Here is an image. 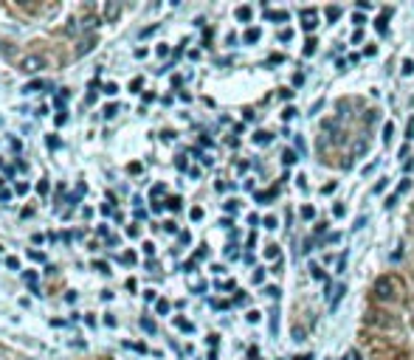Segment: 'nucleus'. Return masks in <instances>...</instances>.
I'll return each instance as SVG.
<instances>
[{
  "instance_id": "obj_1",
  "label": "nucleus",
  "mask_w": 414,
  "mask_h": 360,
  "mask_svg": "<svg viewBox=\"0 0 414 360\" xmlns=\"http://www.w3.org/2000/svg\"><path fill=\"white\" fill-rule=\"evenodd\" d=\"M375 293H378L380 301H395V299H400L403 284H400V279H395V276H380L378 284H375Z\"/></svg>"
},
{
  "instance_id": "obj_2",
  "label": "nucleus",
  "mask_w": 414,
  "mask_h": 360,
  "mask_svg": "<svg viewBox=\"0 0 414 360\" xmlns=\"http://www.w3.org/2000/svg\"><path fill=\"white\" fill-rule=\"evenodd\" d=\"M43 68H45V59L43 56H37V54L20 59V71H25V74H37V71H43Z\"/></svg>"
},
{
  "instance_id": "obj_3",
  "label": "nucleus",
  "mask_w": 414,
  "mask_h": 360,
  "mask_svg": "<svg viewBox=\"0 0 414 360\" xmlns=\"http://www.w3.org/2000/svg\"><path fill=\"white\" fill-rule=\"evenodd\" d=\"M316 12H313V9H305V12H302V28L305 31H313L316 28Z\"/></svg>"
},
{
  "instance_id": "obj_4",
  "label": "nucleus",
  "mask_w": 414,
  "mask_h": 360,
  "mask_svg": "<svg viewBox=\"0 0 414 360\" xmlns=\"http://www.w3.org/2000/svg\"><path fill=\"white\" fill-rule=\"evenodd\" d=\"M93 45H96V37H87V40H82V45L76 48V54H79V56L91 54V51H93Z\"/></svg>"
},
{
  "instance_id": "obj_5",
  "label": "nucleus",
  "mask_w": 414,
  "mask_h": 360,
  "mask_svg": "<svg viewBox=\"0 0 414 360\" xmlns=\"http://www.w3.org/2000/svg\"><path fill=\"white\" fill-rule=\"evenodd\" d=\"M45 87H51V85H48V82H43V79H40V82H28V85L23 87V93H37V90H45Z\"/></svg>"
},
{
  "instance_id": "obj_6",
  "label": "nucleus",
  "mask_w": 414,
  "mask_h": 360,
  "mask_svg": "<svg viewBox=\"0 0 414 360\" xmlns=\"http://www.w3.org/2000/svg\"><path fill=\"white\" fill-rule=\"evenodd\" d=\"M386 14H389V12H383L378 20H375V28H378V34H380V37H386V31H389V28H386Z\"/></svg>"
},
{
  "instance_id": "obj_7",
  "label": "nucleus",
  "mask_w": 414,
  "mask_h": 360,
  "mask_svg": "<svg viewBox=\"0 0 414 360\" xmlns=\"http://www.w3.org/2000/svg\"><path fill=\"white\" fill-rule=\"evenodd\" d=\"M259 37H262V31H259V28H248V31L243 34V40H245V43H256Z\"/></svg>"
},
{
  "instance_id": "obj_8",
  "label": "nucleus",
  "mask_w": 414,
  "mask_h": 360,
  "mask_svg": "<svg viewBox=\"0 0 414 360\" xmlns=\"http://www.w3.org/2000/svg\"><path fill=\"white\" fill-rule=\"evenodd\" d=\"M256 203H268V200H274L276 197V189H271V191H256Z\"/></svg>"
},
{
  "instance_id": "obj_9",
  "label": "nucleus",
  "mask_w": 414,
  "mask_h": 360,
  "mask_svg": "<svg viewBox=\"0 0 414 360\" xmlns=\"http://www.w3.org/2000/svg\"><path fill=\"white\" fill-rule=\"evenodd\" d=\"M271 138H274V135H271V133H265V129L254 133V141H256V144H271Z\"/></svg>"
},
{
  "instance_id": "obj_10",
  "label": "nucleus",
  "mask_w": 414,
  "mask_h": 360,
  "mask_svg": "<svg viewBox=\"0 0 414 360\" xmlns=\"http://www.w3.org/2000/svg\"><path fill=\"white\" fill-rule=\"evenodd\" d=\"M102 116L104 118H116L119 116V104H107V107L102 110Z\"/></svg>"
},
{
  "instance_id": "obj_11",
  "label": "nucleus",
  "mask_w": 414,
  "mask_h": 360,
  "mask_svg": "<svg viewBox=\"0 0 414 360\" xmlns=\"http://www.w3.org/2000/svg\"><path fill=\"white\" fill-rule=\"evenodd\" d=\"M265 17H268V20H276V23H285V20H287V12H265Z\"/></svg>"
},
{
  "instance_id": "obj_12",
  "label": "nucleus",
  "mask_w": 414,
  "mask_h": 360,
  "mask_svg": "<svg viewBox=\"0 0 414 360\" xmlns=\"http://www.w3.org/2000/svg\"><path fill=\"white\" fill-rule=\"evenodd\" d=\"M119 12H122V6H104V17L107 20H116Z\"/></svg>"
},
{
  "instance_id": "obj_13",
  "label": "nucleus",
  "mask_w": 414,
  "mask_h": 360,
  "mask_svg": "<svg viewBox=\"0 0 414 360\" xmlns=\"http://www.w3.org/2000/svg\"><path fill=\"white\" fill-rule=\"evenodd\" d=\"M141 330H144L146 335H155V323L150 321V318H141Z\"/></svg>"
},
{
  "instance_id": "obj_14",
  "label": "nucleus",
  "mask_w": 414,
  "mask_h": 360,
  "mask_svg": "<svg viewBox=\"0 0 414 360\" xmlns=\"http://www.w3.org/2000/svg\"><path fill=\"white\" fill-rule=\"evenodd\" d=\"M175 326H178V330H183V332H195V326H192L189 321H183V318H175Z\"/></svg>"
},
{
  "instance_id": "obj_15",
  "label": "nucleus",
  "mask_w": 414,
  "mask_h": 360,
  "mask_svg": "<svg viewBox=\"0 0 414 360\" xmlns=\"http://www.w3.org/2000/svg\"><path fill=\"white\" fill-rule=\"evenodd\" d=\"M181 197H169V200H166V208H169V211H181Z\"/></svg>"
},
{
  "instance_id": "obj_16",
  "label": "nucleus",
  "mask_w": 414,
  "mask_h": 360,
  "mask_svg": "<svg viewBox=\"0 0 414 360\" xmlns=\"http://www.w3.org/2000/svg\"><path fill=\"white\" fill-rule=\"evenodd\" d=\"M237 20H243V23H245V20H251V6H240L237 9Z\"/></svg>"
},
{
  "instance_id": "obj_17",
  "label": "nucleus",
  "mask_w": 414,
  "mask_h": 360,
  "mask_svg": "<svg viewBox=\"0 0 414 360\" xmlns=\"http://www.w3.org/2000/svg\"><path fill=\"white\" fill-rule=\"evenodd\" d=\"M344 293H347V287H338V290H335L333 301H330V307H333V310H335V307H338V301H341V296H344Z\"/></svg>"
},
{
  "instance_id": "obj_18",
  "label": "nucleus",
  "mask_w": 414,
  "mask_h": 360,
  "mask_svg": "<svg viewBox=\"0 0 414 360\" xmlns=\"http://www.w3.org/2000/svg\"><path fill=\"white\" fill-rule=\"evenodd\" d=\"M282 160H285V163H296V152H293V149H285V152H282Z\"/></svg>"
},
{
  "instance_id": "obj_19",
  "label": "nucleus",
  "mask_w": 414,
  "mask_h": 360,
  "mask_svg": "<svg viewBox=\"0 0 414 360\" xmlns=\"http://www.w3.org/2000/svg\"><path fill=\"white\" fill-rule=\"evenodd\" d=\"M316 40H307V43H305V56H313V54H316Z\"/></svg>"
},
{
  "instance_id": "obj_20",
  "label": "nucleus",
  "mask_w": 414,
  "mask_h": 360,
  "mask_svg": "<svg viewBox=\"0 0 414 360\" xmlns=\"http://www.w3.org/2000/svg\"><path fill=\"white\" fill-rule=\"evenodd\" d=\"M392 135H395V124H386V127H383V141H386V144H389V141H392Z\"/></svg>"
},
{
  "instance_id": "obj_21",
  "label": "nucleus",
  "mask_w": 414,
  "mask_h": 360,
  "mask_svg": "<svg viewBox=\"0 0 414 360\" xmlns=\"http://www.w3.org/2000/svg\"><path fill=\"white\" fill-rule=\"evenodd\" d=\"M102 90L107 93V96H116V93H119V85H116V82H107V85H104Z\"/></svg>"
},
{
  "instance_id": "obj_22",
  "label": "nucleus",
  "mask_w": 414,
  "mask_h": 360,
  "mask_svg": "<svg viewBox=\"0 0 414 360\" xmlns=\"http://www.w3.org/2000/svg\"><path fill=\"white\" fill-rule=\"evenodd\" d=\"M408 186H411V180H408V177H406V180H400V186H397V191H395V194H397V197H400V194H406V191H408Z\"/></svg>"
},
{
  "instance_id": "obj_23",
  "label": "nucleus",
  "mask_w": 414,
  "mask_h": 360,
  "mask_svg": "<svg viewBox=\"0 0 414 360\" xmlns=\"http://www.w3.org/2000/svg\"><path fill=\"white\" fill-rule=\"evenodd\" d=\"M155 310H158V315H166V312H169V301H164V299H161L158 304H155Z\"/></svg>"
},
{
  "instance_id": "obj_24",
  "label": "nucleus",
  "mask_w": 414,
  "mask_h": 360,
  "mask_svg": "<svg viewBox=\"0 0 414 360\" xmlns=\"http://www.w3.org/2000/svg\"><path fill=\"white\" fill-rule=\"evenodd\" d=\"M338 14H341V9H338V6H330L327 9V20H330V23H333V20H338Z\"/></svg>"
},
{
  "instance_id": "obj_25",
  "label": "nucleus",
  "mask_w": 414,
  "mask_h": 360,
  "mask_svg": "<svg viewBox=\"0 0 414 360\" xmlns=\"http://www.w3.org/2000/svg\"><path fill=\"white\" fill-rule=\"evenodd\" d=\"M48 191H51L48 180H40V183H37V194H48Z\"/></svg>"
},
{
  "instance_id": "obj_26",
  "label": "nucleus",
  "mask_w": 414,
  "mask_h": 360,
  "mask_svg": "<svg viewBox=\"0 0 414 360\" xmlns=\"http://www.w3.org/2000/svg\"><path fill=\"white\" fill-rule=\"evenodd\" d=\"M296 149H299V155H307V144L302 141V135H296Z\"/></svg>"
},
{
  "instance_id": "obj_27",
  "label": "nucleus",
  "mask_w": 414,
  "mask_h": 360,
  "mask_svg": "<svg viewBox=\"0 0 414 360\" xmlns=\"http://www.w3.org/2000/svg\"><path fill=\"white\" fill-rule=\"evenodd\" d=\"M302 217H305V220H313V217H316V208H313V206H305V208H302Z\"/></svg>"
},
{
  "instance_id": "obj_28",
  "label": "nucleus",
  "mask_w": 414,
  "mask_h": 360,
  "mask_svg": "<svg viewBox=\"0 0 414 360\" xmlns=\"http://www.w3.org/2000/svg\"><path fill=\"white\" fill-rule=\"evenodd\" d=\"M141 85H144V79H141V76H135V79L130 82V90H133V93H138V90H141Z\"/></svg>"
},
{
  "instance_id": "obj_29",
  "label": "nucleus",
  "mask_w": 414,
  "mask_h": 360,
  "mask_svg": "<svg viewBox=\"0 0 414 360\" xmlns=\"http://www.w3.org/2000/svg\"><path fill=\"white\" fill-rule=\"evenodd\" d=\"M54 121H56V127H62V124L68 121V110H60V113H56V118H54Z\"/></svg>"
},
{
  "instance_id": "obj_30",
  "label": "nucleus",
  "mask_w": 414,
  "mask_h": 360,
  "mask_svg": "<svg viewBox=\"0 0 414 360\" xmlns=\"http://www.w3.org/2000/svg\"><path fill=\"white\" fill-rule=\"evenodd\" d=\"M178 242H181V245H189V242H192L189 231H181V234H178Z\"/></svg>"
},
{
  "instance_id": "obj_31",
  "label": "nucleus",
  "mask_w": 414,
  "mask_h": 360,
  "mask_svg": "<svg viewBox=\"0 0 414 360\" xmlns=\"http://www.w3.org/2000/svg\"><path fill=\"white\" fill-rule=\"evenodd\" d=\"M403 74H414V59H406V62H403Z\"/></svg>"
},
{
  "instance_id": "obj_32",
  "label": "nucleus",
  "mask_w": 414,
  "mask_h": 360,
  "mask_svg": "<svg viewBox=\"0 0 414 360\" xmlns=\"http://www.w3.org/2000/svg\"><path fill=\"white\" fill-rule=\"evenodd\" d=\"M189 217H192L195 222H197V220H203V208H197V206H195V208L189 211Z\"/></svg>"
},
{
  "instance_id": "obj_33",
  "label": "nucleus",
  "mask_w": 414,
  "mask_h": 360,
  "mask_svg": "<svg viewBox=\"0 0 414 360\" xmlns=\"http://www.w3.org/2000/svg\"><path fill=\"white\" fill-rule=\"evenodd\" d=\"M119 262H124V265H133V262H135V253H122V256H119Z\"/></svg>"
},
{
  "instance_id": "obj_34",
  "label": "nucleus",
  "mask_w": 414,
  "mask_h": 360,
  "mask_svg": "<svg viewBox=\"0 0 414 360\" xmlns=\"http://www.w3.org/2000/svg\"><path fill=\"white\" fill-rule=\"evenodd\" d=\"M28 256L34 259V262H45V253H40V250H28Z\"/></svg>"
},
{
  "instance_id": "obj_35",
  "label": "nucleus",
  "mask_w": 414,
  "mask_h": 360,
  "mask_svg": "<svg viewBox=\"0 0 414 360\" xmlns=\"http://www.w3.org/2000/svg\"><path fill=\"white\" fill-rule=\"evenodd\" d=\"M23 279H25V281H28V284H31V287H34V284H37V273H34V270H28V273H23Z\"/></svg>"
},
{
  "instance_id": "obj_36",
  "label": "nucleus",
  "mask_w": 414,
  "mask_h": 360,
  "mask_svg": "<svg viewBox=\"0 0 414 360\" xmlns=\"http://www.w3.org/2000/svg\"><path fill=\"white\" fill-rule=\"evenodd\" d=\"M265 256H268V259L279 256V248H276V245H271V248H265Z\"/></svg>"
},
{
  "instance_id": "obj_37",
  "label": "nucleus",
  "mask_w": 414,
  "mask_h": 360,
  "mask_svg": "<svg viewBox=\"0 0 414 360\" xmlns=\"http://www.w3.org/2000/svg\"><path fill=\"white\" fill-rule=\"evenodd\" d=\"M6 268H12V270H20V262H17V256H9V259H6Z\"/></svg>"
},
{
  "instance_id": "obj_38",
  "label": "nucleus",
  "mask_w": 414,
  "mask_h": 360,
  "mask_svg": "<svg viewBox=\"0 0 414 360\" xmlns=\"http://www.w3.org/2000/svg\"><path fill=\"white\" fill-rule=\"evenodd\" d=\"M310 273H313V279H324V273H321L318 265H310Z\"/></svg>"
},
{
  "instance_id": "obj_39",
  "label": "nucleus",
  "mask_w": 414,
  "mask_h": 360,
  "mask_svg": "<svg viewBox=\"0 0 414 360\" xmlns=\"http://www.w3.org/2000/svg\"><path fill=\"white\" fill-rule=\"evenodd\" d=\"M265 281V270H254V284H262Z\"/></svg>"
},
{
  "instance_id": "obj_40",
  "label": "nucleus",
  "mask_w": 414,
  "mask_h": 360,
  "mask_svg": "<svg viewBox=\"0 0 414 360\" xmlns=\"http://www.w3.org/2000/svg\"><path fill=\"white\" fill-rule=\"evenodd\" d=\"M290 37H293V31H290V28L279 31V40H282V43H287V40H290Z\"/></svg>"
},
{
  "instance_id": "obj_41",
  "label": "nucleus",
  "mask_w": 414,
  "mask_h": 360,
  "mask_svg": "<svg viewBox=\"0 0 414 360\" xmlns=\"http://www.w3.org/2000/svg\"><path fill=\"white\" fill-rule=\"evenodd\" d=\"M206 256H209V250H206V248H200V250H197V253H195L192 259H195V262H200V259H206Z\"/></svg>"
},
{
  "instance_id": "obj_42",
  "label": "nucleus",
  "mask_w": 414,
  "mask_h": 360,
  "mask_svg": "<svg viewBox=\"0 0 414 360\" xmlns=\"http://www.w3.org/2000/svg\"><path fill=\"white\" fill-rule=\"evenodd\" d=\"M262 225H265V228H276V217H265V220H262Z\"/></svg>"
},
{
  "instance_id": "obj_43",
  "label": "nucleus",
  "mask_w": 414,
  "mask_h": 360,
  "mask_svg": "<svg viewBox=\"0 0 414 360\" xmlns=\"http://www.w3.org/2000/svg\"><path fill=\"white\" fill-rule=\"evenodd\" d=\"M93 270H99V273H107V265H104V262H99V259H96V262H93Z\"/></svg>"
},
{
  "instance_id": "obj_44",
  "label": "nucleus",
  "mask_w": 414,
  "mask_h": 360,
  "mask_svg": "<svg viewBox=\"0 0 414 360\" xmlns=\"http://www.w3.org/2000/svg\"><path fill=\"white\" fill-rule=\"evenodd\" d=\"M225 256H228V259H237V248H234V245H228V248H225Z\"/></svg>"
},
{
  "instance_id": "obj_45",
  "label": "nucleus",
  "mask_w": 414,
  "mask_h": 360,
  "mask_svg": "<svg viewBox=\"0 0 414 360\" xmlns=\"http://www.w3.org/2000/svg\"><path fill=\"white\" fill-rule=\"evenodd\" d=\"M265 296H271V299H279V287H268V290H265Z\"/></svg>"
},
{
  "instance_id": "obj_46",
  "label": "nucleus",
  "mask_w": 414,
  "mask_h": 360,
  "mask_svg": "<svg viewBox=\"0 0 414 360\" xmlns=\"http://www.w3.org/2000/svg\"><path fill=\"white\" fill-rule=\"evenodd\" d=\"M195 268H197V262H195V259H189V262L183 265V270H186V273H192V270H195Z\"/></svg>"
},
{
  "instance_id": "obj_47",
  "label": "nucleus",
  "mask_w": 414,
  "mask_h": 360,
  "mask_svg": "<svg viewBox=\"0 0 414 360\" xmlns=\"http://www.w3.org/2000/svg\"><path fill=\"white\" fill-rule=\"evenodd\" d=\"M48 149H60V138H54V135H51V138H48Z\"/></svg>"
},
{
  "instance_id": "obj_48",
  "label": "nucleus",
  "mask_w": 414,
  "mask_h": 360,
  "mask_svg": "<svg viewBox=\"0 0 414 360\" xmlns=\"http://www.w3.org/2000/svg\"><path fill=\"white\" fill-rule=\"evenodd\" d=\"M164 231H166V234H175L178 225H175V222H164Z\"/></svg>"
},
{
  "instance_id": "obj_49",
  "label": "nucleus",
  "mask_w": 414,
  "mask_h": 360,
  "mask_svg": "<svg viewBox=\"0 0 414 360\" xmlns=\"http://www.w3.org/2000/svg\"><path fill=\"white\" fill-rule=\"evenodd\" d=\"M127 237L135 239V237H138V228H135V225H127Z\"/></svg>"
},
{
  "instance_id": "obj_50",
  "label": "nucleus",
  "mask_w": 414,
  "mask_h": 360,
  "mask_svg": "<svg viewBox=\"0 0 414 360\" xmlns=\"http://www.w3.org/2000/svg\"><path fill=\"white\" fill-rule=\"evenodd\" d=\"M259 318H262V315H259L256 310H254V312H248V321H251V323H259Z\"/></svg>"
},
{
  "instance_id": "obj_51",
  "label": "nucleus",
  "mask_w": 414,
  "mask_h": 360,
  "mask_svg": "<svg viewBox=\"0 0 414 360\" xmlns=\"http://www.w3.org/2000/svg\"><path fill=\"white\" fill-rule=\"evenodd\" d=\"M225 211H237V200H228V203H225Z\"/></svg>"
},
{
  "instance_id": "obj_52",
  "label": "nucleus",
  "mask_w": 414,
  "mask_h": 360,
  "mask_svg": "<svg viewBox=\"0 0 414 360\" xmlns=\"http://www.w3.org/2000/svg\"><path fill=\"white\" fill-rule=\"evenodd\" d=\"M333 214H335V217H341V214H344V206H341V203H335V206H333Z\"/></svg>"
},
{
  "instance_id": "obj_53",
  "label": "nucleus",
  "mask_w": 414,
  "mask_h": 360,
  "mask_svg": "<svg viewBox=\"0 0 414 360\" xmlns=\"http://www.w3.org/2000/svg\"><path fill=\"white\" fill-rule=\"evenodd\" d=\"M96 231H99V237H110V228L107 225H99Z\"/></svg>"
},
{
  "instance_id": "obj_54",
  "label": "nucleus",
  "mask_w": 414,
  "mask_h": 360,
  "mask_svg": "<svg viewBox=\"0 0 414 360\" xmlns=\"http://www.w3.org/2000/svg\"><path fill=\"white\" fill-rule=\"evenodd\" d=\"M102 214H104V217H110V214H113V206H110V203H104V206H102Z\"/></svg>"
},
{
  "instance_id": "obj_55",
  "label": "nucleus",
  "mask_w": 414,
  "mask_h": 360,
  "mask_svg": "<svg viewBox=\"0 0 414 360\" xmlns=\"http://www.w3.org/2000/svg\"><path fill=\"white\" fill-rule=\"evenodd\" d=\"M144 253H146V256H153V253H155V248H153V242H146V245H144Z\"/></svg>"
},
{
  "instance_id": "obj_56",
  "label": "nucleus",
  "mask_w": 414,
  "mask_h": 360,
  "mask_svg": "<svg viewBox=\"0 0 414 360\" xmlns=\"http://www.w3.org/2000/svg\"><path fill=\"white\" fill-rule=\"evenodd\" d=\"M0 200H3V203H9V200H12V191H6V189H3V191H0Z\"/></svg>"
},
{
  "instance_id": "obj_57",
  "label": "nucleus",
  "mask_w": 414,
  "mask_h": 360,
  "mask_svg": "<svg viewBox=\"0 0 414 360\" xmlns=\"http://www.w3.org/2000/svg\"><path fill=\"white\" fill-rule=\"evenodd\" d=\"M344 268H347V253H344V256L338 259V270H341V273H344Z\"/></svg>"
},
{
  "instance_id": "obj_58",
  "label": "nucleus",
  "mask_w": 414,
  "mask_h": 360,
  "mask_svg": "<svg viewBox=\"0 0 414 360\" xmlns=\"http://www.w3.org/2000/svg\"><path fill=\"white\" fill-rule=\"evenodd\" d=\"M169 54V45H158V56H166Z\"/></svg>"
},
{
  "instance_id": "obj_59",
  "label": "nucleus",
  "mask_w": 414,
  "mask_h": 360,
  "mask_svg": "<svg viewBox=\"0 0 414 360\" xmlns=\"http://www.w3.org/2000/svg\"><path fill=\"white\" fill-rule=\"evenodd\" d=\"M293 360H313V354H299V357H293Z\"/></svg>"
}]
</instances>
